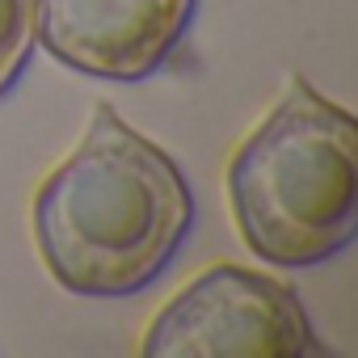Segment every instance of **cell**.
<instances>
[{"label": "cell", "instance_id": "cell-2", "mask_svg": "<svg viewBox=\"0 0 358 358\" xmlns=\"http://www.w3.org/2000/svg\"><path fill=\"white\" fill-rule=\"evenodd\" d=\"M228 203L257 262L324 266L350 249L358 224V118L295 76L232 152Z\"/></svg>", "mask_w": 358, "mask_h": 358}, {"label": "cell", "instance_id": "cell-3", "mask_svg": "<svg viewBox=\"0 0 358 358\" xmlns=\"http://www.w3.org/2000/svg\"><path fill=\"white\" fill-rule=\"evenodd\" d=\"M143 358H324L303 299L274 274L207 266L148 324Z\"/></svg>", "mask_w": 358, "mask_h": 358}, {"label": "cell", "instance_id": "cell-1", "mask_svg": "<svg viewBox=\"0 0 358 358\" xmlns=\"http://www.w3.org/2000/svg\"><path fill=\"white\" fill-rule=\"evenodd\" d=\"M194 215V190L177 160L114 106L93 110L30 207L43 266L80 299L148 291L190 241Z\"/></svg>", "mask_w": 358, "mask_h": 358}, {"label": "cell", "instance_id": "cell-4", "mask_svg": "<svg viewBox=\"0 0 358 358\" xmlns=\"http://www.w3.org/2000/svg\"><path fill=\"white\" fill-rule=\"evenodd\" d=\"M199 0H38V43L97 80H148L186 43Z\"/></svg>", "mask_w": 358, "mask_h": 358}, {"label": "cell", "instance_id": "cell-5", "mask_svg": "<svg viewBox=\"0 0 358 358\" xmlns=\"http://www.w3.org/2000/svg\"><path fill=\"white\" fill-rule=\"evenodd\" d=\"M38 47V0H0V97L26 76Z\"/></svg>", "mask_w": 358, "mask_h": 358}]
</instances>
